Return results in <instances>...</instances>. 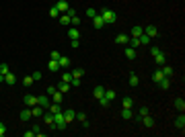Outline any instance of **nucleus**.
I'll return each instance as SVG.
<instances>
[{
	"mask_svg": "<svg viewBox=\"0 0 185 137\" xmlns=\"http://www.w3.org/2000/svg\"><path fill=\"white\" fill-rule=\"evenodd\" d=\"M92 25H95L97 29H103V27H105V21H103V16H101L99 12H97V14L92 16Z\"/></svg>",
	"mask_w": 185,
	"mask_h": 137,
	"instance_id": "nucleus-5",
	"label": "nucleus"
},
{
	"mask_svg": "<svg viewBox=\"0 0 185 137\" xmlns=\"http://www.w3.org/2000/svg\"><path fill=\"white\" fill-rule=\"evenodd\" d=\"M132 104H134V98H132V96H126V98H124V109H132Z\"/></svg>",
	"mask_w": 185,
	"mask_h": 137,
	"instance_id": "nucleus-29",
	"label": "nucleus"
},
{
	"mask_svg": "<svg viewBox=\"0 0 185 137\" xmlns=\"http://www.w3.org/2000/svg\"><path fill=\"white\" fill-rule=\"evenodd\" d=\"M99 104H101V106H109V100H107L105 96H101V98H99Z\"/></svg>",
	"mask_w": 185,
	"mask_h": 137,
	"instance_id": "nucleus-43",
	"label": "nucleus"
},
{
	"mask_svg": "<svg viewBox=\"0 0 185 137\" xmlns=\"http://www.w3.org/2000/svg\"><path fill=\"white\" fill-rule=\"evenodd\" d=\"M95 14H97L95 8H86V16H95Z\"/></svg>",
	"mask_w": 185,
	"mask_h": 137,
	"instance_id": "nucleus-48",
	"label": "nucleus"
},
{
	"mask_svg": "<svg viewBox=\"0 0 185 137\" xmlns=\"http://www.w3.org/2000/svg\"><path fill=\"white\" fill-rule=\"evenodd\" d=\"M175 106L183 113V111H185V100H183V98H177V100H175Z\"/></svg>",
	"mask_w": 185,
	"mask_h": 137,
	"instance_id": "nucleus-28",
	"label": "nucleus"
},
{
	"mask_svg": "<svg viewBox=\"0 0 185 137\" xmlns=\"http://www.w3.org/2000/svg\"><path fill=\"white\" fill-rule=\"evenodd\" d=\"M144 115H148V109H146V106H142V109H140V115H138V117H136V119H138V121H140V119H142Z\"/></svg>",
	"mask_w": 185,
	"mask_h": 137,
	"instance_id": "nucleus-40",
	"label": "nucleus"
},
{
	"mask_svg": "<svg viewBox=\"0 0 185 137\" xmlns=\"http://www.w3.org/2000/svg\"><path fill=\"white\" fill-rule=\"evenodd\" d=\"M101 16H103V21H105V25H113L115 23V12L111 10V8H103V10H101Z\"/></svg>",
	"mask_w": 185,
	"mask_h": 137,
	"instance_id": "nucleus-1",
	"label": "nucleus"
},
{
	"mask_svg": "<svg viewBox=\"0 0 185 137\" xmlns=\"http://www.w3.org/2000/svg\"><path fill=\"white\" fill-rule=\"evenodd\" d=\"M127 41H130V35H126V33H121V35H117V37H115L117 45H126Z\"/></svg>",
	"mask_w": 185,
	"mask_h": 137,
	"instance_id": "nucleus-9",
	"label": "nucleus"
},
{
	"mask_svg": "<svg viewBox=\"0 0 185 137\" xmlns=\"http://www.w3.org/2000/svg\"><path fill=\"white\" fill-rule=\"evenodd\" d=\"M0 82H4V74H0Z\"/></svg>",
	"mask_w": 185,
	"mask_h": 137,
	"instance_id": "nucleus-53",
	"label": "nucleus"
},
{
	"mask_svg": "<svg viewBox=\"0 0 185 137\" xmlns=\"http://www.w3.org/2000/svg\"><path fill=\"white\" fill-rule=\"evenodd\" d=\"M43 121H45L49 127H54V113H49V111H47V113H43Z\"/></svg>",
	"mask_w": 185,
	"mask_h": 137,
	"instance_id": "nucleus-15",
	"label": "nucleus"
},
{
	"mask_svg": "<svg viewBox=\"0 0 185 137\" xmlns=\"http://www.w3.org/2000/svg\"><path fill=\"white\" fill-rule=\"evenodd\" d=\"M4 82H6V84H14V76H12L11 72H8V74L4 76Z\"/></svg>",
	"mask_w": 185,
	"mask_h": 137,
	"instance_id": "nucleus-35",
	"label": "nucleus"
},
{
	"mask_svg": "<svg viewBox=\"0 0 185 137\" xmlns=\"http://www.w3.org/2000/svg\"><path fill=\"white\" fill-rule=\"evenodd\" d=\"M19 117H21V121H29V119L33 117V113H31V109H29V106H25L23 111H21V115H19Z\"/></svg>",
	"mask_w": 185,
	"mask_h": 137,
	"instance_id": "nucleus-8",
	"label": "nucleus"
},
{
	"mask_svg": "<svg viewBox=\"0 0 185 137\" xmlns=\"http://www.w3.org/2000/svg\"><path fill=\"white\" fill-rule=\"evenodd\" d=\"M140 121H142L144 125L148 127V129H152V127H154V119H152V117H150V113H148V115H144V117H142Z\"/></svg>",
	"mask_w": 185,
	"mask_h": 137,
	"instance_id": "nucleus-7",
	"label": "nucleus"
},
{
	"mask_svg": "<svg viewBox=\"0 0 185 137\" xmlns=\"http://www.w3.org/2000/svg\"><path fill=\"white\" fill-rule=\"evenodd\" d=\"M23 135H25V137H33V135H35V131H33V129H29V131H25Z\"/></svg>",
	"mask_w": 185,
	"mask_h": 137,
	"instance_id": "nucleus-50",
	"label": "nucleus"
},
{
	"mask_svg": "<svg viewBox=\"0 0 185 137\" xmlns=\"http://www.w3.org/2000/svg\"><path fill=\"white\" fill-rule=\"evenodd\" d=\"M165 76H162V72L161 70H154V74H152V82H161Z\"/></svg>",
	"mask_w": 185,
	"mask_h": 137,
	"instance_id": "nucleus-26",
	"label": "nucleus"
},
{
	"mask_svg": "<svg viewBox=\"0 0 185 137\" xmlns=\"http://www.w3.org/2000/svg\"><path fill=\"white\" fill-rule=\"evenodd\" d=\"M33 80H41V72H33Z\"/></svg>",
	"mask_w": 185,
	"mask_h": 137,
	"instance_id": "nucleus-51",
	"label": "nucleus"
},
{
	"mask_svg": "<svg viewBox=\"0 0 185 137\" xmlns=\"http://www.w3.org/2000/svg\"><path fill=\"white\" fill-rule=\"evenodd\" d=\"M64 113V121H66V125L72 123L74 119H76V111H72V109H66V111H62Z\"/></svg>",
	"mask_w": 185,
	"mask_h": 137,
	"instance_id": "nucleus-3",
	"label": "nucleus"
},
{
	"mask_svg": "<svg viewBox=\"0 0 185 137\" xmlns=\"http://www.w3.org/2000/svg\"><path fill=\"white\" fill-rule=\"evenodd\" d=\"M154 61H156L158 66H165V51H158V53L154 55Z\"/></svg>",
	"mask_w": 185,
	"mask_h": 137,
	"instance_id": "nucleus-19",
	"label": "nucleus"
},
{
	"mask_svg": "<svg viewBox=\"0 0 185 137\" xmlns=\"http://www.w3.org/2000/svg\"><path fill=\"white\" fill-rule=\"evenodd\" d=\"M56 88H58V90L62 92V94H66V92L70 90V82H60V84L56 86Z\"/></svg>",
	"mask_w": 185,
	"mask_h": 137,
	"instance_id": "nucleus-14",
	"label": "nucleus"
},
{
	"mask_svg": "<svg viewBox=\"0 0 185 137\" xmlns=\"http://www.w3.org/2000/svg\"><path fill=\"white\" fill-rule=\"evenodd\" d=\"M162 76H165V78H171V76H173V68H171V66H162Z\"/></svg>",
	"mask_w": 185,
	"mask_h": 137,
	"instance_id": "nucleus-20",
	"label": "nucleus"
},
{
	"mask_svg": "<svg viewBox=\"0 0 185 137\" xmlns=\"http://www.w3.org/2000/svg\"><path fill=\"white\" fill-rule=\"evenodd\" d=\"M140 45H142V43H140L138 37H132V45H130V47H134V49H136V47H140Z\"/></svg>",
	"mask_w": 185,
	"mask_h": 137,
	"instance_id": "nucleus-39",
	"label": "nucleus"
},
{
	"mask_svg": "<svg viewBox=\"0 0 185 137\" xmlns=\"http://www.w3.org/2000/svg\"><path fill=\"white\" fill-rule=\"evenodd\" d=\"M142 33H144V29L136 25V27H132V35H130V37H140V35H142Z\"/></svg>",
	"mask_w": 185,
	"mask_h": 137,
	"instance_id": "nucleus-22",
	"label": "nucleus"
},
{
	"mask_svg": "<svg viewBox=\"0 0 185 137\" xmlns=\"http://www.w3.org/2000/svg\"><path fill=\"white\" fill-rule=\"evenodd\" d=\"M144 33L148 35V37H156V35H158V31H156V27H154V25H148V27L144 29Z\"/></svg>",
	"mask_w": 185,
	"mask_h": 137,
	"instance_id": "nucleus-11",
	"label": "nucleus"
},
{
	"mask_svg": "<svg viewBox=\"0 0 185 137\" xmlns=\"http://www.w3.org/2000/svg\"><path fill=\"white\" fill-rule=\"evenodd\" d=\"M82 74H84V70H82V68L72 70V78H82Z\"/></svg>",
	"mask_w": 185,
	"mask_h": 137,
	"instance_id": "nucleus-30",
	"label": "nucleus"
},
{
	"mask_svg": "<svg viewBox=\"0 0 185 137\" xmlns=\"http://www.w3.org/2000/svg\"><path fill=\"white\" fill-rule=\"evenodd\" d=\"M70 45L76 49V47H80V41H78V39H70Z\"/></svg>",
	"mask_w": 185,
	"mask_h": 137,
	"instance_id": "nucleus-44",
	"label": "nucleus"
},
{
	"mask_svg": "<svg viewBox=\"0 0 185 137\" xmlns=\"http://www.w3.org/2000/svg\"><path fill=\"white\" fill-rule=\"evenodd\" d=\"M4 135H6V125L0 121V137H4Z\"/></svg>",
	"mask_w": 185,
	"mask_h": 137,
	"instance_id": "nucleus-42",
	"label": "nucleus"
},
{
	"mask_svg": "<svg viewBox=\"0 0 185 137\" xmlns=\"http://www.w3.org/2000/svg\"><path fill=\"white\" fill-rule=\"evenodd\" d=\"M52 59H56V61L60 59V53H58V51H52Z\"/></svg>",
	"mask_w": 185,
	"mask_h": 137,
	"instance_id": "nucleus-52",
	"label": "nucleus"
},
{
	"mask_svg": "<svg viewBox=\"0 0 185 137\" xmlns=\"http://www.w3.org/2000/svg\"><path fill=\"white\" fill-rule=\"evenodd\" d=\"M156 84L161 86L162 90H169V86H171V82H169V78H162V80H161V82H156Z\"/></svg>",
	"mask_w": 185,
	"mask_h": 137,
	"instance_id": "nucleus-25",
	"label": "nucleus"
},
{
	"mask_svg": "<svg viewBox=\"0 0 185 137\" xmlns=\"http://www.w3.org/2000/svg\"><path fill=\"white\" fill-rule=\"evenodd\" d=\"M158 51H162L161 47H156V45H152V47H150V53H152V55H156Z\"/></svg>",
	"mask_w": 185,
	"mask_h": 137,
	"instance_id": "nucleus-46",
	"label": "nucleus"
},
{
	"mask_svg": "<svg viewBox=\"0 0 185 137\" xmlns=\"http://www.w3.org/2000/svg\"><path fill=\"white\" fill-rule=\"evenodd\" d=\"M56 90H58V88L49 84V86H47V92H45V94H47V96H52V94H54V92H56Z\"/></svg>",
	"mask_w": 185,
	"mask_h": 137,
	"instance_id": "nucleus-41",
	"label": "nucleus"
},
{
	"mask_svg": "<svg viewBox=\"0 0 185 137\" xmlns=\"http://www.w3.org/2000/svg\"><path fill=\"white\" fill-rule=\"evenodd\" d=\"M138 39H140V43H142V45H148V43H150V39H152V37H148V35H146V33H142V35H140V37H138Z\"/></svg>",
	"mask_w": 185,
	"mask_h": 137,
	"instance_id": "nucleus-27",
	"label": "nucleus"
},
{
	"mask_svg": "<svg viewBox=\"0 0 185 137\" xmlns=\"http://www.w3.org/2000/svg\"><path fill=\"white\" fill-rule=\"evenodd\" d=\"M23 103H25V106L33 109L35 104H37V96H33V94H25V96H23Z\"/></svg>",
	"mask_w": 185,
	"mask_h": 137,
	"instance_id": "nucleus-2",
	"label": "nucleus"
},
{
	"mask_svg": "<svg viewBox=\"0 0 185 137\" xmlns=\"http://www.w3.org/2000/svg\"><path fill=\"white\" fill-rule=\"evenodd\" d=\"M49 98H52V100H54V103H62V100H64V94H62V92H60V90H56V92H54V94H52V96H49Z\"/></svg>",
	"mask_w": 185,
	"mask_h": 137,
	"instance_id": "nucleus-12",
	"label": "nucleus"
},
{
	"mask_svg": "<svg viewBox=\"0 0 185 137\" xmlns=\"http://www.w3.org/2000/svg\"><path fill=\"white\" fill-rule=\"evenodd\" d=\"M49 16H58V19H60V10L56 8V4H54V6L49 8Z\"/></svg>",
	"mask_w": 185,
	"mask_h": 137,
	"instance_id": "nucleus-34",
	"label": "nucleus"
},
{
	"mask_svg": "<svg viewBox=\"0 0 185 137\" xmlns=\"http://www.w3.org/2000/svg\"><path fill=\"white\" fill-rule=\"evenodd\" d=\"M60 23L64 25V27H68V25H72V16H70L68 12H64V14H60Z\"/></svg>",
	"mask_w": 185,
	"mask_h": 137,
	"instance_id": "nucleus-10",
	"label": "nucleus"
},
{
	"mask_svg": "<svg viewBox=\"0 0 185 137\" xmlns=\"http://www.w3.org/2000/svg\"><path fill=\"white\" fill-rule=\"evenodd\" d=\"M8 72H11V70H8V64H0V74H4V76H6Z\"/></svg>",
	"mask_w": 185,
	"mask_h": 137,
	"instance_id": "nucleus-37",
	"label": "nucleus"
},
{
	"mask_svg": "<svg viewBox=\"0 0 185 137\" xmlns=\"http://www.w3.org/2000/svg\"><path fill=\"white\" fill-rule=\"evenodd\" d=\"M62 82H72V72H64V76H62Z\"/></svg>",
	"mask_w": 185,
	"mask_h": 137,
	"instance_id": "nucleus-36",
	"label": "nucleus"
},
{
	"mask_svg": "<svg viewBox=\"0 0 185 137\" xmlns=\"http://www.w3.org/2000/svg\"><path fill=\"white\" fill-rule=\"evenodd\" d=\"M92 94H95V98H101V96L105 94V88L101 86V84H99V86H95V90H92Z\"/></svg>",
	"mask_w": 185,
	"mask_h": 137,
	"instance_id": "nucleus-16",
	"label": "nucleus"
},
{
	"mask_svg": "<svg viewBox=\"0 0 185 137\" xmlns=\"http://www.w3.org/2000/svg\"><path fill=\"white\" fill-rule=\"evenodd\" d=\"M103 96L107 98V100H109V103H111V100L115 98V92H113V90H105V94H103Z\"/></svg>",
	"mask_w": 185,
	"mask_h": 137,
	"instance_id": "nucleus-31",
	"label": "nucleus"
},
{
	"mask_svg": "<svg viewBox=\"0 0 185 137\" xmlns=\"http://www.w3.org/2000/svg\"><path fill=\"white\" fill-rule=\"evenodd\" d=\"M72 25H74V27H76V25H80V16H76V14H74V16H72Z\"/></svg>",
	"mask_w": 185,
	"mask_h": 137,
	"instance_id": "nucleus-47",
	"label": "nucleus"
},
{
	"mask_svg": "<svg viewBox=\"0 0 185 137\" xmlns=\"http://www.w3.org/2000/svg\"><path fill=\"white\" fill-rule=\"evenodd\" d=\"M56 8L60 10V14H64V12L70 10V6H68V2H66V0H58V2H56Z\"/></svg>",
	"mask_w": 185,
	"mask_h": 137,
	"instance_id": "nucleus-4",
	"label": "nucleus"
},
{
	"mask_svg": "<svg viewBox=\"0 0 185 137\" xmlns=\"http://www.w3.org/2000/svg\"><path fill=\"white\" fill-rule=\"evenodd\" d=\"M121 117H124V119H132V117H134V115H132V109H124V111H121Z\"/></svg>",
	"mask_w": 185,
	"mask_h": 137,
	"instance_id": "nucleus-33",
	"label": "nucleus"
},
{
	"mask_svg": "<svg viewBox=\"0 0 185 137\" xmlns=\"http://www.w3.org/2000/svg\"><path fill=\"white\" fill-rule=\"evenodd\" d=\"M80 78H72V82H70V86H80Z\"/></svg>",
	"mask_w": 185,
	"mask_h": 137,
	"instance_id": "nucleus-45",
	"label": "nucleus"
},
{
	"mask_svg": "<svg viewBox=\"0 0 185 137\" xmlns=\"http://www.w3.org/2000/svg\"><path fill=\"white\" fill-rule=\"evenodd\" d=\"M23 84H25V86H31V84H33V76H25Z\"/></svg>",
	"mask_w": 185,
	"mask_h": 137,
	"instance_id": "nucleus-38",
	"label": "nucleus"
},
{
	"mask_svg": "<svg viewBox=\"0 0 185 137\" xmlns=\"http://www.w3.org/2000/svg\"><path fill=\"white\" fill-rule=\"evenodd\" d=\"M175 125L179 127V129H181V131H183L185 129V115H181V117H177V121H175Z\"/></svg>",
	"mask_w": 185,
	"mask_h": 137,
	"instance_id": "nucleus-24",
	"label": "nucleus"
},
{
	"mask_svg": "<svg viewBox=\"0 0 185 137\" xmlns=\"http://www.w3.org/2000/svg\"><path fill=\"white\" fill-rule=\"evenodd\" d=\"M68 37L70 39H78V37H80V31H78L76 27H72V29H68Z\"/></svg>",
	"mask_w": 185,
	"mask_h": 137,
	"instance_id": "nucleus-18",
	"label": "nucleus"
},
{
	"mask_svg": "<svg viewBox=\"0 0 185 137\" xmlns=\"http://www.w3.org/2000/svg\"><path fill=\"white\" fill-rule=\"evenodd\" d=\"M47 68H49V72H58L60 70V64L56 61V59H49V64H47Z\"/></svg>",
	"mask_w": 185,
	"mask_h": 137,
	"instance_id": "nucleus-21",
	"label": "nucleus"
},
{
	"mask_svg": "<svg viewBox=\"0 0 185 137\" xmlns=\"http://www.w3.org/2000/svg\"><path fill=\"white\" fill-rule=\"evenodd\" d=\"M43 106H39V104H35L33 109H31V113H33V117H43Z\"/></svg>",
	"mask_w": 185,
	"mask_h": 137,
	"instance_id": "nucleus-13",
	"label": "nucleus"
},
{
	"mask_svg": "<svg viewBox=\"0 0 185 137\" xmlns=\"http://www.w3.org/2000/svg\"><path fill=\"white\" fill-rule=\"evenodd\" d=\"M76 119H78V121H80V123H82V121L86 119V115H84V113H76Z\"/></svg>",
	"mask_w": 185,
	"mask_h": 137,
	"instance_id": "nucleus-49",
	"label": "nucleus"
},
{
	"mask_svg": "<svg viewBox=\"0 0 185 137\" xmlns=\"http://www.w3.org/2000/svg\"><path fill=\"white\" fill-rule=\"evenodd\" d=\"M130 84H132V86H138V84H140V80H138L136 74H130Z\"/></svg>",
	"mask_w": 185,
	"mask_h": 137,
	"instance_id": "nucleus-32",
	"label": "nucleus"
},
{
	"mask_svg": "<svg viewBox=\"0 0 185 137\" xmlns=\"http://www.w3.org/2000/svg\"><path fill=\"white\" fill-rule=\"evenodd\" d=\"M58 64H60V68H68V66H70V57H66V55H60Z\"/></svg>",
	"mask_w": 185,
	"mask_h": 137,
	"instance_id": "nucleus-17",
	"label": "nucleus"
},
{
	"mask_svg": "<svg viewBox=\"0 0 185 137\" xmlns=\"http://www.w3.org/2000/svg\"><path fill=\"white\" fill-rule=\"evenodd\" d=\"M37 104H39V106H43V109H47V106H49V96H47V94H43V96H37Z\"/></svg>",
	"mask_w": 185,
	"mask_h": 137,
	"instance_id": "nucleus-6",
	"label": "nucleus"
},
{
	"mask_svg": "<svg viewBox=\"0 0 185 137\" xmlns=\"http://www.w3.org/2000/svg\"><path fill=\"white\" fill-rule=\"evenodd\" d=\"M126 57L127 59H136V49L134 47H126Z\"/></svg>",
	"mask_w": 185,
	"mask_h": 137,
	"instance_id": "nucleus-23",
	"label": "nucleus"
}]
</instances>
